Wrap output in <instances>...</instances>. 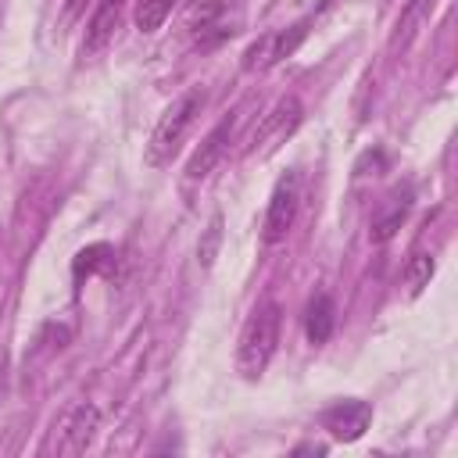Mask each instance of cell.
<instances>
[{
  "label": "cell",
  "mask_w": 458,
  "mask_h": 458,
  "mask_svg": "<svg viewBox=\"0 0 458 458\" xmlns=\"http://www.w3.org/2000/svg\"><path fill=\"white\" fill-rule=\"evenodd\" d=\"M122 11H125V0H97V11L86 25V39H82V54H97L111 43L118 21H122Z\"/></svg>",
  "instance_id": "30bf717a"
},
{
  "label": "cell",
  "mask_w": 458,
  "mask_h": 458,
  "mask_svg": "<svg viewBox=\"0 0 458 458\" xmlns=\"http://www.w3.org/2000/svg\"><path fill=\"white\" fill-rule=\"evenodd\" d=\"M404 215H408V197H390V204L372 218V229H369L372 243H386V240L401 229Z\"/></svg>",
  "instance_id": "7c38bea8"
},
{
  "label": "cell",
  "mask_w": 458,
  "mask_h": 458,
  "mask_svg": "<svg viewBox=\"0 0 458 458\" xmlns=\"http://www.w3.org/2000/svg\"><path fill=\"white\" fill-rule=\"evenodd\" d=\"M4 372H7V358H4V351H0V394H4Z\"/></svg>",
  "instance_id": "d6986e66"
},
{
  "label": "cell",
  "mask_w": 458,
  "mask_h": 458,
  "mask_svg": "<svg viewBox=\"0 0 458 458\" xmlns=\"http://www.w3.org/2000/svg\"><path fill=\"white\" fill-rule=\"evenodd\" d=\"M433 7H437V0H404V7H401V14H397V21H394V29H390V39H386L390 57L404 54V50L419 39V32L426 29V21H429Z\"/></svg>",
  "instance_id": "8992f818"
},
{
  "label": "cell",
  "mask_w": 458,
  "mask_h": 458,
  "mask_svg": "<svg viewBox=\"0 0 458 458\" xmlns=\"http://www.w3.org/2000/svg\"><path fill=\"white\" fill-rule=\"evenodd\" d=\"M100 426V411L93 404H79L72 408V415L61 422V437H57V454H82L93 444V433Z\"/></svg>",
  "instance_id": "52a82bcc"
},
{
  "label": "cell",
  "mask_w": 458,
  "mask_h": 458,
  "mask_svg": "<svg viewBox=\"0 0 458 458\" xmlns=\"http://www.w3.org/2000/svg\"><path fill=\"white\" fill-rule=\"evenodd\" d=\"M218 243H222V215H211L204 236H200V243H197V261H200V268H211V265H215Z\"/></svg>",
  "instance_id": "9a60e30c"
},
{
  "label": "cell",
  "mask_w": 458,
  "mask_h": 458,
  "mask_svg": "<svg viewBox=\"0 0 458 458\" xmlns=\"http://www.w3.org/2000/svg\"><path fill=\"white\" fill-rule=\"evenodd\" d=\"M333 326H336V304L333 297L318 293L308 301V311H304V333L311 344H326L333 336Z\"/></svg>",
  "instance_id": "8fae6325"
},
{
  "label": "cell",
  "mask_w": 458,
  "mask_h": 458,
  "mask_svg": "<svg viewBox=\"0 0 458 458\" xmlns=\"http://www.w3.org/2000/svg\"><path fill=\"white\" fill-rule=\"evenodd\" d=\"M111 254H114V250H111L107 243L82 247V250L75 254V265H72V268H75V276H82V272L89 276V272H97V268H107V265H111Z\"/></svg>",
  "instance_id": "2e32d148"
},
{
  "label": "cell",
  "mask_w": 458,
  "mask_h": 458,
  "mask_svg": "<svg viewBox=\"0 0 458 458\" xmlns=\"http://www.w3.org/2000/svg\"><path fill=\"white\" fill-rule=\"evenodd\" d=\"M304 36H308V21H297L290 29H276V32H265L261 39H254L243 50V72H268L272 64H279L283 57H290L301 47Z\"/></svg>",
  "instance_id": "3957f363"
},
{
  "label": "cell",
  "mask_w": 458,
  "mask_h": 458,
  "mask_svg": "<svg viewBox=\"0 0 458 458\" xmlns=\"http://www.w3.org/2000/svg\"><path fill=\"white\" fill-rule=\"evenodd\" d=\"M175 0H140L136 4V29L140 32H157L165 25V18L172 14Z\"/></svg>",
  "instance_id": "4fadbf2b"
},
{
  "label": "cell",
  "mask_w": 458,
  "mask_h": 458,
  "mask_svg": "<svg viewBox=\"0 0 458 458\" xmlns=\"http://www.w3.org/2000/svg\"><path fill=\"white\" fill-rule=\"evenodd\" d=\"M229 140H233V118L218 122V125L200 140V147H197L193 157L186 161V179H204V175H211V168L225 157Z\"/></svg>",
  "instance_id": "ba28073f"
},
{
  "label": "cell",
  "mask_w": 458,
  "mask_h": 458,
  "mask_svg": "<svg viewBox=\"0 0 458 458\" xmlns=\"http://www.w3.org/2000/svg\"><path fill=\"white\" fill-rule=\"evenodd\" d=\"M297 204H301V179H297V172H286L268 197V211H265V225H261L265 243H279L293 229Z\"/></svg>",
  "instance_id": "277c9868"
},
{
  "label": "cell",
  "mask_w": 458,
  "mask_h": 458,
  "mask_svg": "<svg viewBox=\"0 0 458 458\" xmlns=\"http://www.w3.org/2000/svg\"><path fill=\"white\" fill-rule=\"evenodd\" d=\"M301 114H304V107H301L297 97H279L276 107H272V111L261 118V125L254 129V143L261 147V143H272V140L290 136V132L301 125Z\"/></svg>",
  "instance_id": "9c48e42d"
},
{
  "label": "cell",
  "mask_w": 458,
  "mask_h": 458,
  "mask_svg": "<svg viewBox=\"0 0 458 458\" xmlns=\"http://www.w3.org/2000/svg\"><path fill=\"white\" fill-rule=\"evenodd\" d=\"M369 422H372V404H365V401H340L322 411V426L344 444L358 440L369 429Z\"/></svg>",
  "instance_id": "5b68a950"
},
{
  "label": "cell",
  "mask_w": 458,
  "mask_h": 458,
  "mask_svg": "<svg viewBox=\"0 0 458 458\" xmlns=\"http://www.w3.org/2000/svg\"><path fill=\"white\" fill-rule=\"evenodd\" d=\"M433 272H437L433 254H415V258L408 261V268H404V286H408V293H411V297H419V293L429 286Z\"/></svg>",
  "instance_id": "5bb4252c"
},
{
  "label": "cell",
  "mask_w": 458,
  "mask_h": 458,
  "mask_svg": "<svg viewBox=\"0 0 458 458\" xmlns=\"http://www.w3.org/2000/svg\"><path fill=\"white\" fill-rule=\"evenodd\" d=\"M222 7H225V0H193L190 11H186V18H190L193 29H208L222 14Z\"/></svg>",
  "instance_id": "e0dca14e"
},
{
  "label": "cell",
  "mask_w": 458,
  "mask_h": 458,
  "mask_svg": "<svg viewBox=\"0 0 458 458\" xmlns=\"http://www.w3.org/2000/svg\"><path fill=\"white\" fill-rule=\"evenodd\" d=\"M276 344H279V304L265 301L243 322V333H240V344H236V369H240V376L243 379H258L268 369V361L276 354Z\"/></svg>",
  "instance_id": "7a4b0ae2"
},
{
  "label": "cell",
  "mask_w": 458,
  "mask_h": 458,
  "mask_svg": "<svg viewBox=\"0 0 458 458\" xmlns=\"http://www.w3.org/2000/svg\"><path fill=\"white\" fill-rule=\"evenodd\" d=\"M200 107H204V93L200 89H186L179 100H172L165 107V114L157 118V125H154V132L147 140V150H143V161L150 168H161L179 154V147H182L190 125L197 122Z\"/></svg>",
  "instance_id": "6da1fadb"
},
{
  "label": "cell",
  "mask_w": 458,
  "mask_h": 458,
  "mask_svg": "<svg viewBox=\"0 0 458 458\" xmlns=\"http://www.w3.org/2000/svg\"><path fill=\"white\" fill-rule=\"evenodd\" d=\"M369 165H372V168H383V165H386L383 150H365V154H361V161L354 165V172H358V175H365V168H369Z\"/></svg>",
  "instance_id": "ac0fdd59"
}]
</instances>
